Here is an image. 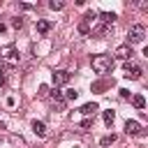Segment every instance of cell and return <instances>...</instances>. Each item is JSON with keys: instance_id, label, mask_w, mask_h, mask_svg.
<instances>
[{"instance_id": "cell-1", "label": "cell", "mask_w": 148, "mask_h": 148, "mask_svg": "<svg viewBox=\"0 0 148 148\" xmlns=\"http://www.w3.org/2000/svg\"><path fill=\"white\" fill-rule=\"evenodd\" d=\"M90 65H92V72L97 74H109L113 69V58L106 56V53H99V56H92L90 58Z\"/></svg>"}, {"instance_id": "cell-2", "label": "cell", "mask_w": 148, "mask_h": 148, "mask_svg": "<svg viewBox=\"0 0 148 148\" xmlns=\"http://www.w3.org/2000/svg\"><path fill=\"white\" fill-rule=\"evenodd\" d=\"M143 37H146V28L141 23L130 25V30H127V44H141Z\"/></svg>"}, {"instance_id": "cell-3", "label": "cell", "mask_w": 148, "mask_h": 148, "mask_svg": "<svg viewBox=\"0 0 148 148\" xmlns=\"http://www.w3.org/2000/svg\"><path fill=\"white\" fill-rule=\"evenodd\" d=\"M95 18H97V14H95V12H86V14H83V21L79 23V32H81V35H88V32H92Z\"/></svg>"}, {"instance_id": "cell-4", "label": "cell", "mask_w": 148, "mask_h": 148, "mask_svg": "<svg viewBox=\"0 0 148 148\" xmlns=\"http://www.w3.org/2000/svg\"><path fill=\"white\" fill-rule=\"evenodd\" d=\"M141 74H143L141 65H136V62H132V60H127V62H125V76H127V79L136 81V79H141Z\"/></svg>"}, {"instance_id": "cell-5", "label": "cell", "mask_w": 148, "mask_h": 148, "mask_svg": "<svg viewBox=\"0 0 148 148\" xmlns=\"http://www.w3.org/2000/svg\"><path fill=\"white\" fill-rule=\"evenodd\" d=\"M113 56H116L118 60H125V62H127V60H132L134 51H132V46H130V44H123V46H118V49H116V53H113Z\"/></svg>"}, {"instance_id": "cell-6", "label": "cell", "mask_w": 148, "mask_h": 148, "mask_svg": "<svg viewBox=\"0 0 148 148\" xmlns=\"http://www.w3.org/2000/svg\"><path fill=\"white\" fill-rule=\"evenodd\" d=\"M69 79H72V74H69L67 69H58V72H53V86H56V88L69 83Z\"/></svg>"}, {"instance_id": "cell-7", "label": "cell", "mask_w": 148, "mask_h": 148, "mask_svg": "<svg viewBox=\"0 0 148 148\" xmlns=\"http://www.w3.org/2000/svg\"><path fill=\"white\" fill-rule=\"evenodd\" d=\"M97 16H99V23H104V25H113V21H116L113 12H99Z\"/></svg>"}, {"instance_id": "cell-8", "label": "cell", "mask_w": 148, "mask_h": 148, "mask_svg": "<svg viewBox=\"0 0 148 148\" xmlns=\"http://www.w3.org/2000/svg\"><path fill=\"white\" fill-rule=\"evenodd\" d=\"M139 132H141V125H139L136 120H127V123H125V134H132V136H134V134H139Z\"/></svg>"}, {"instance_id": "cell-9", "label": "cell", "mask_w": 148, "mask_h": 148, "mask_svg": "<svg viewBox=\"0 0 148 148\" xmlns=\"http://www.w3.org/2000/svg\"><path fill=\"white\" fill-rule=\"evenodd\" d=\"M51 28H53L51 21H46V18H39V21H37V32H39V35H46Z\"/></svg>"}, {"instance_id": "cell-10", "label": "cell", "mask_w": 148, "mask_h": 148, "mask_svg": "<svg viewBox=\"0 0 148 148\" xmlns=\"http://www.w3.org/2000/svg\"><path fill=\"white\" fill-rule=\"evenodd\" d=\"M51 99L56 102V106H58V109H62V106H65V95H62L58 88H53V92H51Z\"/></svg>"}, {"instance_id": "cell-11", "label": "cell", "mask_w": 148, "mask_h": 148, "mask_svg": "<svg viewBox=\"0 0 148 148\" xmlns=\"http://www.w3.org/2000/svg\"><path fill=\"white\" fill-rule=\"evenodd\" d=\"M32 132H35L37 136H44V134H46V123H44V120H32Z\"/></svg>"}, {"instance_id": "cell-12", "label": "cell", "mask_w": 148, "mask_h": 148, "mask_svg": "<svg viewBox=\"0 0 148 148\" xmlns=\"http://www.w3.org/2000/svg\"><path fill=\"white\" fill-rule=\"evenodd\" d=\"M79 111H81L83 116H95V111H97V104H95V102H88V104H83Z\"/></svg>"}, {"instance_id": "cell-13", "label": "cell", "mask_w": 148, "mask_h": 148, "mask_svg": "<svg viewBox=\"0 0 148 148\" xmlns=\"http://www.w3.org/2000/svg\"><path fill=\"white\" fill-rule=\"evenodd\" d=\"M92 32H97V35L106 37V35L111 32V28H109V25H104V23H97V25H92Z\"/></svg>"}, {"instance_id": "cell-14", "label": "cell", "mask_w": 148, "mask_h": 148, "mask_svg": "<svg viewBox=\"0 0 148 148\" xmlns=\"http://www.w3.org/2000/svg\"><path fill=\"white\" fill-rule=\"evenodd\" d=\"M132 104H134V109L141 111V109L146 106V97H143V95H134V97H132Z\"/></svg>"}, {"instance_id": "cell-15", "label": "cell", "mask_w": 148, "mask_h": 148, "mask_svg": "<svg viewBox=\"0 0 148 148\" xmlns=\"http://www.w3.org/2000/svg\"><path fill=\"white\" fill-rule=\"evenodd\" d=\"M113 120H116V113L109 109V111H104V123H106V127H111L113 125Z\"/></svg>"}, {"instance_id": "cell-16", "label": "cell", "mask_w": 148, "mask_h": 148, "mask_svg": "<svg viewBox=\"0 0 148 148\" xmlns=\"http://www.w3.org/2000/svg\"><path fill=\"white\" fill-rule=\"evenodd\" d=\"M113 141H116V134H106V136L99 139V146H111Z\"/></svg>"}, {"instance_id": "cell-17", "label": "cell", "mask_w": 148, "mask_h": 148, "mask_svg": "<svg viewBox=\"0 0 148 148\" xmlns=\"http://www.w3.org/2000/svg\"><path fill=\"white\" fill-rule=\"evenodd\" d=\"M76 97H79V92H76L74 88H67V90H65V99H76Z\"/></svg>"}, {"instance_id": "cell-18", "label": "cell", "mask_w": 148, "mask_h": 148, "mask_svg": "<svg viewBox=\"0 0 148 148\" xmlns=\"http://www.w3.org/2000/svg\"><path fill=\"white\" fill-rule=\"evenodd\" d=\"M7 58H9L12 62H14L16 58H18V53H16V49H14V46H9V49H7Z\"/></svg>"}, {"instance_id": "cell-19", "label": "cell", "mask_w": 148, "mask_h": 148, "mask_svg": "<svg viewBox=\"0 0 148 148\" xmlns=\"http://www.w3.org/2000/svg\"><path fill=\"white\" fill-rule=\"evenodd\" d=\"M49 7H51V9H62V7H65V2H60V0H51V2H49Z\"/></svg>"}, {"instance_id": "cell-20", "label": "cell", "mask_w": 148, "mask_h": 148, "mask_svg": "<svg viewBox=\"0 0 148 148\" xmlns=\"http://www.w3.org/2000/svg\"><path fill=\"white\" fill-rule=\"evenodd\" d=\"M12 25H14L16 30H18V28H23V18H21V16H14V18H12Z\"/></svg>"}, {"instance_id": "cell-21", "label": "cell", "mask_w": 148, "mask_h": 148, "mask_svg": "<svg viewBox=\"0 0 148 148\" xmlns=\"http://www.w3.org/2000/svg\"><path fill=\"white\" fill-rule=\"evenodd\" d=\"M9 69H12V65H9V62H5V60H0V74H7Z\"/></svg>"}, {"instance_id": "cell-22", "label": "cell", "mask_w": 148, "mask_h": 148, "mask_svg": "<svg viewBox=\"0 0 148 148\" xmlns=\"http://www.w3.org/2000/svg\"><path fill=\"white\" fill-rule=\"evenodd\" d=\"M5 104H7L9 109H14V104H16V97H14V95H9V97L5 99Z\"/></svg>"}, {"instance_id": "cell-23", "label": "cell", "mask_w": 148, "mask_h": 148, "mask_svg": "<svg viewBox=\"0 0 148 148\" xmlns=\"http://www.w3.org/2000/svg\"><path fill=\"white\" fill-rule=\"evenodd\" d=\"M81 127H83V130H90V127H92V118H86V120H81Z\"/></svg>"}, {"instance_id": "cell-24", "label": "cell", "mask_w": 148, "mask_h": 148, "mask_svg": "<svg viewBox=\"0 0 148 148\" xmlns=\"http://www.w3.org/2000/svg\"><path fill=\"white\" fill-rule=\"evenodd\" d=\"M118 92H120V97H123V99H127V97H130V90H125V88H120Z\"/></svg>"}, {"instance_id": "cell-25", "label": "cell", "mask_w": 148, "mask_h": 148, "mask_svg": "<svg viewBox=\"0 0 148 148\" xmlns=\"http://www.w3.org/2000/svg\"><path fill=\"white\" fill-rule=\"evenodd\" d=\"M21 9H35V5H30V2H21Z\"/></svg>"}, {"instance_id": "cell-26", "label": "cell", "mask_w": 148, "mask_h": 148, "mask_svg": "<svg viewBox=\"0 0 148 148\" xmlns=\"http://www.w3.org/2000/svg\"><path fill=\"white\" fill-rule=\"evenodd\" d=\"M39 95H42V97H44V95H49V88H46V86H42V88H39Z\"/></svg>"}, {"instance_id": "cell-27", "label": "cell", "mask_w": 148, "mask_h": 148, "mask_svg": "<svg viewBox=\"0 0 148 148\" xmlns=\"http://www.w3.org/2000/svg\"><path fill=\"white\" fill-rule=\"evenodd\" d=\"M7 83V74H0V86H5Z\"/></svg>"}, {"instance_id": "cell-28", "label": "cell", "mask_w": 148, "mask_h": 148, "mask_svg": "<svg viewBox=\"0 0 148 148\" xmlns=\"http://www.w3.org/2000/svg\"><path fill=\"white\" fill-rule=\"evenodd\" d=\"M0 32H5V23H0Z\"/></svg>"}, {"instance_id": "cell-29", "label": "cell", "mask_w": 148, "mask_h": 148, "mask_svg": "<svg viewBox=\"0 0 148 148\" xmlns=\"http://www.w3.org/2000/svg\"><path fill=\"white\" fill-rule=\"evenodd\" d=\"M0 56H2V51H0Z\"/></svg>"}]
</instances>
